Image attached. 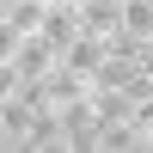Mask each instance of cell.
Listing matches in <instances>:
<instances>
[{
    "mask_svg": "<svg viewBox=\"0 0 153 153\" xmlns=\"http://www.w3.org/2000/svg\"><path fill=\"white\" fill-rule=\"evenodd\" d=\"M141 68L153 74V37H147V43H141Z\"/></svg>",
    "mask_w": 153,
    "mask_h": 153,
    "instance_id": "cell-4",
    "label": "cell"
},
{
    "mask_svg": "<svg viewBox=\"0 0 153 153\" xmlns=\"http://www.w3.org/2000/svg\"><path fill=\"white\" fill-rule=\"evenodd\" d=\"M31 129H37V110L25 98H0V147L6 153H31Z\"/></svg>",
    "mask_w": 153,
    "mask_h": 153,
    "instance_id": "cell-1",
    "label": "cell"
},
{
    "mask_svg": "<svg viewBox=\"0 0 153 153\" xmlns=\"http://www.w3.org/2000/svg\"><path fill=\"white\" fill-rule=\"evenodd\" d=\"M123 31L135 43H147L153 37V0H123Z\"/></svg>",
    "mask_w": 153,
    "mask_h": 153,
    "instance_id": "cell-3",
    "label": "cell"
},
{
    "mask_svg": "<svg viewBox=\"0 0 153 153\" xmlns=\"http://www.w3.org/2000/svg\"><path fill=\"white\" fill-rule=\"evenodd\" d=\"M80 25H86V37H117L123 31V0H80Z\"/></svg>",
    "mask_w": 153,
    "mask_h": 153,
    "instance_id": "cell-2",
    "label": "cell"
}]
</instances>
